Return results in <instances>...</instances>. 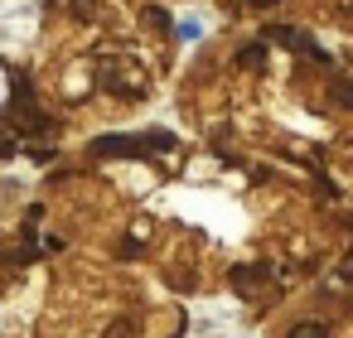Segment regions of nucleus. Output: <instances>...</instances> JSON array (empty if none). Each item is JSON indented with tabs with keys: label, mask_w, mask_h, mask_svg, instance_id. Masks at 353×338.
I'll return each mask as SVG.
<instances>
[{
	"label": "nucleus",
	"mask_w": 353,
	"mask_h": 338,
	"mask_svg": "<svg viewBox=\"0 0 353 338\" xmlns=\"http://www.w3.org/2000/svg\"><path fill=\"white\" fill-rule=\"evenodd\" d=\"M102 338H136V319H117V324H112Z\"/></svg>",
	"instance_id": "7"
},
{
	"label": "nucleus",
	"mask_w": 353,
	"mask_h": 338,
	"mask_svg": "<svg viewBox=\"0 0 353 338\" xmlns=\"http://www.w3.org/2000/svg\"><path fill=\"white\" fill-rule=\"evenodd\" d=\"M252 6H271V0H252Z\"/></svg>",
	"instance_id": "10"
},
{
	"label": "nucleus",
	"mask_w": 353,
	"mask_h": 338,
	"mask_svg": "<svg viewBox=\"0 0 353 338\" xmlns=\"http://www.w3.org/2000/svg\"><path fill=\"white\" fill-rule=\"evenodd\" d=\"M266 280H271L266 266H237V271H232V290H242V295L256 290V285H266Z\"/></svg>",
	"instance_id": "2"
},
{
	"label": "nucleus",
	"mask_w": 353,
	"mask_h": 338,
	"mask_svg": "<svg viewBox=\"0 0 353 338\" xmlns=\"http://www.w3.org/2000/svg\"><path fill=\"white\" fill-rule=\"evenodd\" d=\"M329 97H334L339 107L353 112V78H334V83H329Z\"/></svg>",
	"instance_id": "4"
},
{
	"label": "nucleus",
	"mask_w": 353,
	"mask_h": 338,
	"mask_svg": "<svg viewBox=\"0 0 353 338\" xmlns=\"http://www.w3.org/2000/svg\"><path fill=\"white\" fill-rule=\"evenodd\" d=\"M285 338H329V328H324V324H314V319H310V324H295V328H290V333H285Z\"/></svg>",
	"instance_id": "6"
},
{
	"label": "nucleus",
	"mask_w": 353,
	"mask_h": 338,
	"mask_svg": "<svg viewBox=\"0 0 353 338\" xmlns=\"http://www.w3.org/2000/svg\"><path fill=\"white\" fill-rule=\"evenodd\" d=\"M150 30H160V34H170L174 30V20H170V10H160V6H145V15H141Z\"/></svg>",
	"instance_id": "3"
},
{
	"label": "nucleus",
	"mask_w": 353,
	"mask_h": 338,
	"mask_svg": "<svg viewBox=\"0 0 353 338\" xmlns=\"http://www.w3.org/2000/svg\"><path fill=\"white\" fill-rule=\"evenodd\" d=\"M10 155H15V140H10V136H0V160H10Z\"/></svg>",
	"instance_id": "9"
},
{
	"label": "nucleus",
	"mask_w": 353,
	"mask_h": 338,
	"mask_svg": "<svg viewBox=\"0 0 353 338\" xmlns=\"http://www.w3.org/2000/svg\"><path fill=\"white\" fill-rule=\"evenodd\" d=\"M68 10H73L78 20H97V6H92V0H68Z\"/></svg>",
	"instance_id": "8"
},
{
	"label": "nucleus",
	"mask_w": 353,
	"mask_h": 338,
	"mask_svg": "<svg viewBox=\"0 0 353 338\" xmlns=\"http://www.w3.org/2000/svg\"><path fill=\"white\" fill-rule=\"evenodd\" d=\"M145 150H150L145 136H97L88 145V155H97V160H131V155H145Z\"/></svg>",
	"instance_id": "1"
},
{
	"label": "nucleus",
	"mask_w": 353,
	"mask_h": 338,
	"mask_svg": "<svg viewBox=\"0 0 353 338\" xmlns=\"http://www.w3.org/2000/svg\"><path fill=\"white\" fill-rule=\"evenodd\" d=\"M348 63H353V54H348Z\"/></svg>",
	"instance_id": "11"
},
{
	"label": "nucleus",
	"mask_w": 353,
	"mask_h": 338,
	"mask_svg": "<svg viewBox=\"0 0 353 338\" xmlns=\"http://www.w3.org/2000/svg\"><path fill=\"white\" fill-rule=\"evenodd\" d=\"M237 63H242V68H266V49H261V44H247V49L237 54Z\"/></svg>",
	"instance_id": "5"
}]
</instances>
